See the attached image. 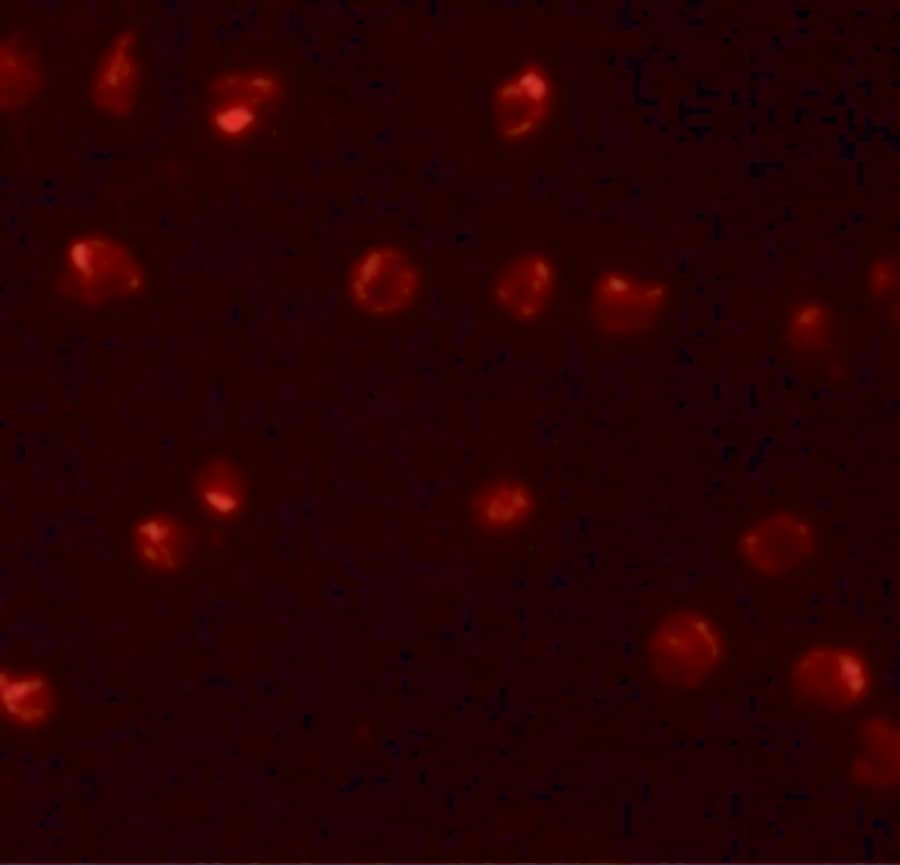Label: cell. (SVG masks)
Instances as JSON below:
<instances>
[{"instance_id":"cell-1","label":"cell","mask_w":900,"mask_h":865,"mask_svg":"<svg viewBox=\"0 0 900 865\" xmlns=\"http://www.w3.org/2000/svg\"><path fill=\"white\" fill-rule=\"evenodd\" d=\"M792 698L805 708L843 713L861 705L873 686L872 668L848 646L817 645L796 657L788 677Z\"/></svg>"},{"instance_id":"cell-2","label":"cell","mask_w":900,"mask_h":865,"mask_svg":"<svg viewBox=\"0 0 900 865\" xmlns=\"http://www.w3.org/2000/svg\"><path fill=\"white\" fill-rule=\"evenodd\" d=\"M421 287V272L400 248L376 245L361 253L350 267L347 295L361 311L385 316L413 303Z\"/></svg>"},{"instance_id":"cell-3","label":"cell","mask_w":900,"mask_h":865,"mask_svg":"<svg viewBox=\"0 0 900 865\" xmlns=\"http://www.w3.org/2000/svg\"><path fill=\"white\" fill-rule=\"evenodd\" d=\"M668 290L655 279L621 270L601 274L591 291L595 325L612 335H631L650 327L664 308Z\"/></svg>"},{"instance_id":"cell-4","label":"cell","mask_w":900,"mask_h":865,"mask_svg":"<svg viewBox=\"0 0 900 865\" xmlns=\"http://www.w3.org/2000/svg\"><path fill=\"white\" fill-rule=\"evenodd\" d=\"M657 629L658 654L670 679L683 686L702 682L722 655V639L705 615L680 611Z\"/></svg>"},{"instance_id":"cell-5","label":"cell","mask_w":900,"mask_h":865,"mask_svg":"<svg viewBox=\"0 0 900 865\" xmlns=\"http://www.w3.org/2000/svg\"><path fill=\"white\" fill-rule=\"evenodd\" d=\"M811 524L789 512L768 515L747 528L739 540L746 564L767 577L786 575L801 566L814 552Z\"/></svg>"},{"instance_id":"cell-6","label":"cell","mask_w":900,"mask_h":865,"mask_svg":"<svg viewBox=\"0 0 900 865\" xmlns=\"http://www.w3.org/2000/svg\"><path fill=\"white\" fill-rule=\"evenodd\" d=\"M66 279L82 297L98 301L131 294L141 282L123 249L100 238H81L70 246Z\"/></svg>"},{"instance_id":"cell-7","label":"cell","mask_w":900,"mask_h":865,"mask_svg":"<svg viewBox=\"0 0 900 865\" xmlns=\"http://www.w3.org/2000/svg\"><path fill=\"white\" fill-rule=\"evenodd\" d=\"M556 285L553 263L544 255L526 253L500 267L492 284L496 304L519 321L539 318L550 304Z\"/></svg>"},{"instance_id":"cell-8","label":"cell","mask_w":900,"mask_h":865,"mask_svg":"<svg viewBox=\"0 0 900 865\" xmlns=\"http://www.w3.org/2000/svg\"><path fill=\"white\" fill-rule=\"evenodd\" d=\"M135 40L132 28L119 32L100 59L92 78V103L115 117L131 113L137 101L140 73Z\"/></svg>"},{"instance_id":"cell-9","label":"cell","mask_w":900,"mask_h":865,"mask_svg":"<svg viewBox=\"0 0 900 865\" xmlns=\"http://www.w3.org/2000/svg\"><path fill=\"white\" fill-rule=\"evenodd\" d=\"M550 96L549 80L537 66H527L503 83L494 102L501 134L516 139L531 133L543 120Z\"/></svg>"},{"instance_id":"cell-10","label":"cell","mask_w":900,"mask_h":865,"mask_svg":"<svg viewBox=\"0 0 900 865\" xmlns=\"http://www.w3.org/2000/svg\"><path fill=\"white\" fill-rule=\"evenodd\" d=\"M130 542L138 562L156 573L178 571L187 559L189 536L180 521L172 515L154 512L133 524Z\"/></svg>"},{"instance_id":"cell-11","label":"cell","mask_w":900,"mask_h":865,"mask_svg":"<svg viewBox=\"0 0 900 865\" xmlns=\"http://www.w3.org/2000/svg\"><path fill=\"white\" fill-rule=\"evenodd\" d=\"M194 492L200 509L218 521L237 519L246 505L243 477L226 458H213L200 468L195 477Z\"/></svg>"},{"instance_id":"cell-12","label":"cell","mask_w":900,"mask_h":865,"mask_svg":"<svg viewBox=\"0 0 900 865\" xmlns=\"http://www.w3.org/2000/svg\"><path fill=\"white\" fill-rule=\"evenodd\" d=\"M54 691L39 673L1 671L0 704L3 715L19 726H36L53 711Z\"/></svg>"},{"instance_id":"cell-13","label":"cell","mask_w":900,"mask_h":865,"mask_svg":"<svg viewBox=\"0 0 900 865\" xmlns=\"http://www.w3.org/2000/svg\"><path fill=\"white\" fill-rule=\"evenodd\" d=\"M42 72L35 55L20 40L9 37L0 49V105L12 110L30 99L41 85Z\"/></svg>"},{"instance_id":"cell-14","label":"cell","mask_w":900,"mask_h":865,"mask_svg":"<svg viewBox=\"0 0 900 865\" xmlns=\"http://www.w3.org/2000/svg\"><path fill=\"white\" fill-rule=\"evenodd\" d=\"M533 507L531 490L515 480H499L487 485L478 499L482 522L491 527L513 526L525 519Z\"/></svg>"},{"instance_id":"cell-15","label":"cell","mask_w":900,"mask_h":865,"mask_svg":"<svg viewBox=\"0 0 900 865\" xmlns=\"http://www.w3.org/2000/svg\"><path fill=\"white\" fill-rule=\"evenodd\" d=\"M825 331L823 313L817 306H806L796 313L790 326V337L796 346L810 349L817 346Z\"/></svg>"},{"instance_id":"cell-16","label":"cell","mask_w":900,"mask_h":865,"mask_svg":"<svg viewBox=\"0 0 900 865\" xmlns=\"http://www.w3.org/2000/svg\"><path fill=\"white\" fill-rule=\"evenodd\" d=\"M250 120V114L241 107L229 108L216 114V125L223 131L236 132Z\"/></svg>"}]
</instances>
